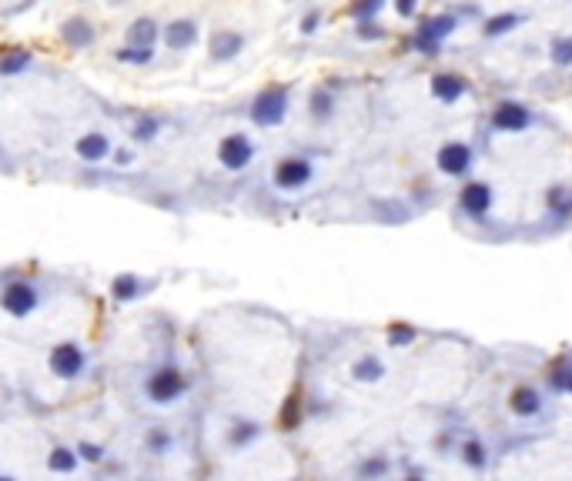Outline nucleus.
I'll return each instance as SVG.
<instances>
[{
    "instance_id": "4",
    "label": "nucleus",
    "mask_w": 572,
    "mask_h": 481,
    "mask_svg": "<svg viewBox=\"0 0 572 481\" xmlns=\"http://www.w3.org/2000/svg\"><path fill=\"white\" fill-rule=\"evenodd\" d=\"M492 124L499 131H522V127H529V110L522 104L506 100V104H499L492 110Z\"/></svg>"
},
{
    "instance_id": "17",
    "label": "nucleus",
    "mask_w": 572,
    "mask_h": 481,
    "mask_svg": "<svg viewBox=\"0 0 572 481\" xmlns=\"http://www.w3.org/2000/svg\"><path fill=\"white\" fill-rule=\"evenodd\" d=\"M378 7H382V0H368L362 7V14H372V11H378Z\"/></svg>"
},
{
    "instance_id": "3",
    "label": "nucleus",
    "mask_w": 572,
    "mask_h": 481,
    "mask_svg": "<svg viewBox=\"0 0 572 481\" xmlns=\"http://www.w3.org/2000/svg\"><path fill=\"white\" fill-rule=\"evenodd\" d=\"M469 164H472V151L465 144H445L439 151V171H445V174L459 177L469 171Z\"/></svg>"
},
{
    "instance_id": "14",
    "label": "nucleus",
    "mask_w": 572,
    "mask_h": 481,
    "mask_svg": "<svg viewBox=\"0 0 572 481\" xmlns=\"http://www.w3.org/2000/svg\"><path fill=\"white\" fill-rule=\"evenodd\" d=\"M462 455H465V461H469V465H475V468H482V465H485V451H482V445H475V441H472V445H465Z\"/></svg>"
},
{
    "instance_id": "10",
    "label": "nucleus",
    "mask_w": 572,
    "mask_h": 481,
    "mask_svg": "<svg viewBox=\"0 0 572 481\" xmlns=\"http://www.w3.org/2000/svg\"><path fill=\"white\" fill-rule=\"evenodd\" d=\"M37 0H0V21H11V17H17V14L31 11Z\"/></svg>"
},
{
    "instance_id": "1",
    "label": "nucleus",
    "mask_w": 572,
    "mask_h": 481,
    "mask_svg": "<svg viewBox=\"0 0 572 481\" xmlns=\"http://www.w3.org/2000/svg\"><path fill=\"white\" fill-rule=\"evenodd\" d=\"M104 305L74 271L0 268V421L47 418L98 394Z\"/></svg>"
},
{
    "instance_id": "9",
    "label": "nucleus",
    "mask_w": 572,
    "mask_h": 481,
    "mask_svg": "<svg viewBox=\"0 0 572 481\" xmlns=\"http://www.w3.org/2000/svg\"><path fill=\"white\" fill-rule=\"evenodd\" d=\"M385 374V368H382V361L378 358H362L352 364V378L355 381H378Z\"/></svg>"
},
{
    "instance_id": "5",
    "label": "nucleus",
    "mask_w": 572,
    "mask_h": 481,
    "mask_svg": "<svg viewBox=\"0 0 572 481\" xmlns=\"http://www.w3.org/2000/svg\"><path fill=\"white\" fill-rule=\"evenodd\" d=\"M455 31V17H432L422 31H418V44L425 47V51H435V44H439L442 37H449V33Z\"/></svg>"
},
{
    "instance_id": "2",
    "label": "nucleus",
    "mask_w": 572,
    "mask_h": 481,
    "mask_svg": "<svg viewBox=\"0 0 572 481\" xmlns=\"http://www.w3.org/2000/svg\"><path fill=\"white\" fill-rule=\"evenodd\" d=\"M124 147V117L78 74L31 51L0 60L4 171L88 181L121 164Z\"/></svg>"
},
{
    "instance_id": "7",
    "label": "nucleus",
    "mask_w": 572,
    "mask_h": 481,
    "mask_svg": "<svg viewBox=\"0 0 572 481\" xmlns=\"http://www.w3.org/2000/svg\"><path fill=\"white\" fill-rule=\"evenodd\" d=\"M462 90H465V80H462V77H455V74H439V77H432V94H435L439 100H445V104L459 100V97H462Z\"/></svg>"
},
{
    "instance_id": "15",
    "label": "nucleus",
    "mask_w": 572,
    "mask_h": 481,
    "mask_svg": "<svg viewBox=\"0 0 572 481\" xmlns=\"http://www.w3.org/2000/svg\"><path fill=\"white\" fill-rule=\"evenodd\" d=\"M412 338H415V331H408V328H395V331H392V344H408Z\"/></svg>"
},
{
    "instance_id": "13",
    "label": "nucleus",
    "mask_w": 572,
    "mask_h": 481,
    "mask_svg": "<svg viewBox=\"0 0 572 481\" xmlns=\"http://www.w3.org/2000/svg\"><path fill=\"white\" fill-rule=\"evenodd\" d=\"M552 384H556L559 391L572 394V368H556V371H552Z\"/></svg>"
},
{
    "instance_id": "12",
    "label": "nucleus",
    "mask_w": 572,
    "mask_h": 481,
    "mask_svg": "<svg viewBox=\"0 0 572 481\" xmlns=\"http://www.w3.org/2000/svg\"><path fill=\"white\" fill-rule=\"evenodd\" d=\"M516 23H519V17H516V14H506V17H492V21L485 23V33H489V37H495V33H506V31H512Z\"/></svg>"
},
{
    "instance_id": "11",
    "label": "nucleus",
    "mask_w": 572,
    "mask_h": 481,
    "mask_svg": "<svg viewBox=\"0 0 572 481\" xmlns=\"http://www.w3.org/2000/svg\"><path fill=\"white\" fill-rule=\"evenodd\" d=\"M552 60H556L559 67L572 64V37H559V41L552 44Z\"/></svg>"
},
{
    "instance_id": "8",
    "label": "nucleus",
    "mask_w": 572,
    "mask_h": 481,
    "mask_svg": "<svg viewBox=\"0 0 572 481\" xmlns=\"http://www.w3.org/2000/svg\"><path fill=\"white\" fill-rule=\"evenodd\" d=\"M509 405H512V411H516V415L529 418V415H536V411H539L542 401H539V394L532 391V388H516V391H512V401H509Z\"/></svg>"
},
{
    "instance_id": "6",
    "label": "nucleus",
    "mask_w": 572,
    "mask_h": 481,
    "mask_svg": "<svg viewBox=\"0 0 572 481\" xmlns=\"http://www.w3.org/2000/svg\"><path fill=\"white\" fill-rule=\"evenodd\" d=\"M489 204H492V191L485 184H469L462 187V208L472 214V218H482L485 211H489Z\"/></svg>"
},
{
    "instance_id": "16",
    "label": "nucleus",
    "mask_w": 572,
    "mask_h": 481,
    "mask_svg": "<svg viewBox=\"0 0 572 481\" xmlns=\"http://www.w3.org/2000/svg\"><path fill=\"white\" fill-rule=\"evenodd\" d=\"M412 7H415L412 0H398V14H402V17H412Z\"/></svg>"
}]
</instances>
